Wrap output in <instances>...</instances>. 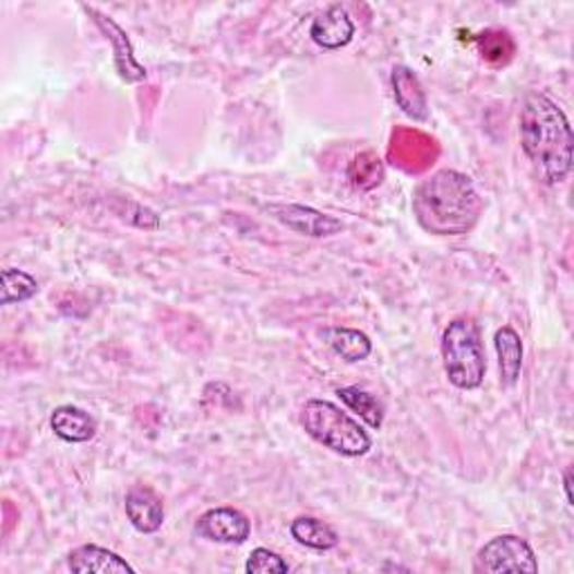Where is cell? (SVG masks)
I'll return each instance as SVG.
<instances>
[{
	"label": "cell",
	"instance_id": "6da1fadb",
	"mask_svg": "<svg viewBox=\"0 0 574 574\" xmlns=\"http://www.w3.org/2000/svg\"><path fill=\"white\" fill-rule=\"evenodd\" d=\"M521 146L550 187L563 182L572 171V131L563 110L546 95L525 97L518 115Z\"/></svg>",
	"mask_w": 574,
	"mask_h": 574
},
{
	"label": "cell",
	"instance_id": "7a4b0ae2",
	"mask_svg": "<svg viewBox=\"0 0 574 574\" xmlns=\"http://www.w3.org/2000/svg\"><path fill=\"white\" fill-rule=\"evenodd\" d=\"M482 200L474 182L454 169L435 171L414 193V214L422 229L435 236H463L480 218Z\"/></svg>",
	"mask_w": 574,
	"mask_h": 574
},
{
	"label": "cell",
	"instance_id": "3957f363",
	"mask_svg": "<svg viewBox=\"0 0 574 574\" xmlns=\"http://www.w3.org/2000/svg\"><path fill=\"white\" fill-rule=\"evenodd\" d=\"M301 422L312 440L346 458L366 456L373 446V440L363 427L327 399H308Z\"/></svg>",
	"mask_w": 574,
	"mask_h": 574
},
{
	"label": "cell",
	"instance_id": "277c9868",
	"mask_svg": "<svg viewBox=\"0 0 574 574\" xmlns=\"http://www.w3.org/2000/svg\"><path fill=\"white\" fill-rule=\"evenodd\" d=\"M442 363L449 382L456 388L474 391L482 384L487 373V357L480 327L474 319L458 316L444 327Z\"/></svg>",
	"mask_w": 574,
	"mask_h": 574
},
{
	"label": "cell",
	"instance_id": "5b68a950",
	"mask_svg": "<svg viewBox=\"0 0 574 574\" xmlns=\"http://www.w3.org/2000/svg\"><path fill=\"white\" fill-rule=\"evenodd\" d=\"M539 570V561L529 543L516 535H503L491 539L478 550L476 572L487 574H503V572H525L535 574Z\"/></svg>",
	"mask_w": 574,
	"mask_h": 574
},
{
	"label": "cell",
	"instance_id": "8992f818",
	"mask_svg": "<svg viewBox=\"0 0 574 574\" xmlns=\"http://www.w3.org/2000/svg\"><path fill=\"white\" fill-rule=\"evenodd\" d=\"M250 518L236 507H214L204 512L195 523V535L227 546H240L250 539Z\"/></svg>",
	"mask_w": 574,
	"mask_h": 574
},
{
	"label": "cell",
	"instance_id": "52a82bcc",
	"mask_svg": "<svg viewBox=\"0 0 574 574\" xmlns=\"http://www.w3.org/2000/svg\"><path fill=\"white\" fill-rule=\"evenodd\" d=\"M84 10L88 12V16L95 21V25L104 32V36L110 40L112 46V55H115V68L119 72V76L129 81V84H137V81L146 79V68L135 59V50L129 34L121 29L110 16L101 14L99 10L84 5Z\"/></svg>",
	"mask_w": 574,
	"mask_h": 574
},
{
	"label": "cell",
	"instance_id": "ba28073f",
	"mask_svg": "<svg viewBox=\"0 0 574 574\" xmlns=\"http://www.w3.org/2000/svg\"><path fill=\"white\" fill-rule=\"evenodd\" d=\"M265 210L287 229L312 238L335 236L344 229V223L339 218H333L312 207H303V204H267Z\"/></svg>",
	"mask_w": 574,
	"mask_h": 574
},
{
	"label": "cell",
	"instance_id": "9c48e42d",
	"mask_svg": "<svg viewBox=\"0 0 574 574\" xmlns=\"http://www.w3.org/2000/svg\"><path fill=\"white\" fill-rule=\"evenodd\" d=\"M438 146L435 140H431L429 135L408 129H399L397 133H393L391 157L395 159L399 169L408 174H422L431 167Z\"/></svg>",
	"mask_w": 574,
	"mask_h": 574
},
{
	"label": "cell",
	"instance_id": "30bf717a",
	"mask_svg": "<svg viewBox=\"0 0 574 574\" xmlns=\"http://www.w3.org/2000/svg\"><path fill=\"white\" fill-rule=\"evenodd\" d=\"M310 36L314 44L323 50H339L346 48L355 36V23L350 14L342 5H331L323 14L312 21Z\"/></svg>",
	"mask_w": 574,
	"mask_h": 574
},
{
	"label": "cell",
	"instance_id": "8fae6325",
	"mask_svg": "<svg viewBox=\"0 0 574 574\" xmlns=\"http://www.w3.org/2000/svg\"><path fill=\"white\" fill-rule=\"evenodd\" d=\"M127 516L142 535H153L164 523V503L146 485H135L127 494Z\"/></svg>",
	"mask_w": 574,
	"mask_h": 574
},
{
	"label": "cell",
	"instance_id": "7c38bea8",
	"mask_svg": "<svg viewBox=\"0 0 574 574\" xmlns=\"http://www.w3.org/2000/svg\"><path fill=\"white\" fill-rule=\"evenodd\" d=\"M68 565L76 574H133L135 567L115 554L112 550H106L101 546H81L70 552Z\"/></svg>",
	"mask_w": 574,
	"mask_h": 574
},
{
	"label": "cell",
	"instance_id": "4fadbf2b",
	"mask_svg": "<svg viewBox=\"0 0 574 574\" xmlns=\"http://www.w3.org/2000/svg\"><path fill=\"white\" fill-rule=\"evenodd\" d=\"M391 81H393L395 101L404 110V115H408L414 121H427L429 119L427 93L420 84V79L414 74V70L406 65H395Z\"/></svg>",
	"mask_w": 574,
	"mask_h": 574
},
{
	"label": "cell",
	"instance_id": "5bb4252c",
	"mask_svg": "<svg viewBox=\"0 0 574 574\" xmlns=\"http://www.w3.org/2000/svg\"><path fill=\"white\" fill-rule=\"evenodd\" d=\"M50 427L55 435L72 444L88 442L97 433L95 418L88 411H84V408L72 406V404H63L55 408V414L50 416Z\"/></svg>",
	"mask_w": 574,
	"mask_h": 574
},
{
	"label": "cell",
	"instance_id": "9a60e30c",
	"mask_svg": "<svg viewBox=\"0 0 574 574\" xmlns=\"http://www.w3.org/2000/svg\"><path fill=\"white\" fill-rule=\"evenodd\" d=\"M497 355H499V371H501V382L503 386H514L521 378L523 371V342L518 333L510 325H503L497 331L494 337Z\"/></svg>",
	"mask_w": 574,
	"mask_h": 574
},
{
	"label": "cell",
	"instance_id": "2e32d148",
	"mask_svg": "<svg viewBox=\"0 0 574 574\" xmlns=\"http://www.w3.org/2000/svg\"><path fill=\"white\" fill-rule=\"evenodd\" d=\"M325 344L333 348L337 357H342L346 363H357L368 359L373 352V344L363 333L352 331V327H325L321 333Z\"/></svg>",
	"mask_w": 574,
	"mask_h": 574
},
{
	"label": "cell",
	"instance_id": "e0dca14e",
	"mask_svg": "<svg viewBox=\"0 0 574 574\" xmlns=\"http://www.w3.org/2000/svg\"><path fill=\"white\" fill-rule=\"evenodd\" d=\"M290 531H292V537L297 539V543L312 548V550L325 552V550H333L339 546L337 531L314 516L295 518L290 525Z\"/></svg>",
	"mask_w": 574,
	"mask_h": 574
},
{
	"label": "cell",
	"instance_id": "ac0fdd59",
	"mask_svg": "<svg viewBox=\"0 0 574 574\" xmlns=\"http://www.w3.org/2000/svg\"><path fill=\"white\" fill-rule=\"evenodd\" d=\"M337 395L350 408V411H355L368 427L382 429L386 408L375 395L366 393L361 388H355V386H344V388L337 391Z\"/></svg>",
	"mask_w": 574,
	"mask_h": 574
},
{
	"label": "cell",
	"instance_id": "d6986e66",
	"mask_svg": "<svg viewBox=\"0 0 574 574\" xmlns=\"http://www.w3.org/2000/svg\"><path fill=\"white\" fill-rule=\"evenodd\" d=\"M476 44L480 48L482 59L489 65H497V68L507 65L516 52V44L507 29H487L478 34Z\"/></svg>",
	"mask_w": 574,
	"mask_h": 574
},
{
	"label": "cell",
	"instance_id": "ffe728a7",
	"mask_svg": "<svg viewBox=\"0 0 574 574\" xmlns=\"http://www.w3.org/2000/svg\"><path fill=\"white\" fill-rule=\"evenodd\" d=\"M348 178L350 182L361 189V191H371L375 187L382 184L384 180V164L382 159L371 153V151H366V153H359L352 157L350 162V167H348Z\"/></svg>",
	"mask_w": 574,
	"mask_h": 574
},
{
	"label": "cell",
	"instance_id": "44dd1931",
	"mask_svg": "<svg viewBox=\"0 0 574 574\" xmlns=\"http://www.w3.org/2000/svg\"><path fill=\"white\" fill-rule=\"evenodd\" d=\"M38 283L32 274L23 270L8 267L3 270V287H0V303L12 306V303H23L36 297Z\"/></svg>",
	"mask_w": 574,
	"mask_h": 574
},
{
	"label": "cell",
	"instance_id": "7402d4cb",
	"mask_svg": "<svg viewBox=\"0 0 574 574\" xmlns=\"http://www.w3.org/2000/svg\"><path fill=\"white\" fill-rule=\"evenodd\" d=\"M244 570L252 574H287L290 572V565H287V561H283V557H278L276 552L267 548H256L250 554Z\"/></svg>",
	"mask_w": 574,
	"mask_h": 574
},
{
	"label": "cell",
	"instance_id": "603a6c76",
	"mask_svg": "<svg viewBox=\"0 0 574 574\" xmlns=\"http://www.w3.org/2000/svg\"><path fill=\"white\" fill-rule=\"evenodd\" d=\"M563 487H565V499H567V505H572V469L567 467L565 474H563Z\"/></svg>",
	"mask_w": 574,
	"mask_h": 574
}]
</instances>
